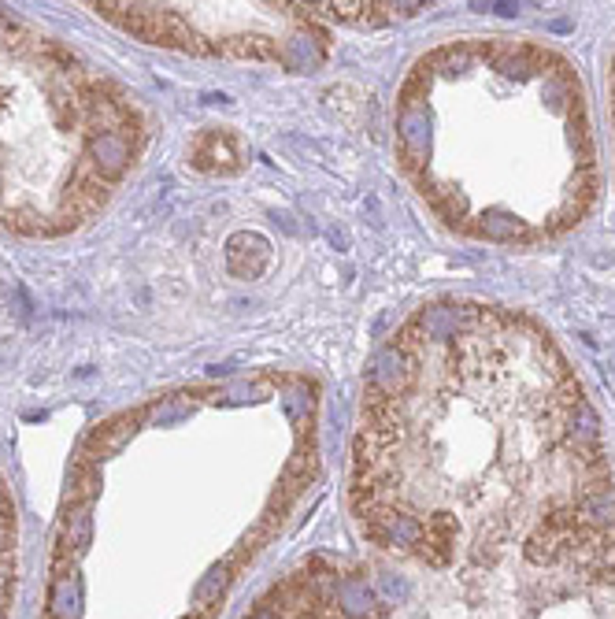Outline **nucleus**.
I'll return each mask as SVG.
<instances>
[{
  "label": "nucleus",
  "instance_id": "nucleus-2",
  "mask_svg": "<svg viewBox=\"0 0 615 619\" xmlns=\"http://www.w3.org/2000/svg\"><path fill=\"white\" fill-rule=\"evenodd\" d=\"M496 11H501V15H515V11H519V0H496Z\"/></svg>",
  "mask_w": 615,
  "mask_h": 619
},
{
  "label": "nucleus",
  "instance_id": "nucleus-1",
  "mask_svg": "<svg viewBox=\"0 0 615 619\" xmlns=\"http://www.w3.org/2000/svg\"><path fill=\"white\" fill-rule=\"evenodd\" d=\"M189 163L197 171H238V141L230 130H204L189 149Z\"/></svg>",
  "mask_w": 615,
  "mask_h": 619
}]
</instances>
